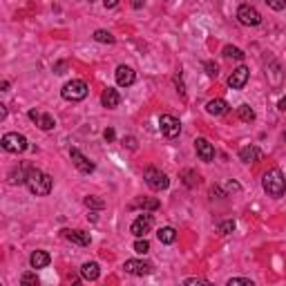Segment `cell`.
<instances>
[{"label":"cell","instance_id":"cell-14","mask_svg":"<svg viewBox=\"0 0 286 286\" xmlns=\"http://www.w3.org/2000/svg\"><path fill=\"white\" fill-rule=\"evenodd\" d=\"M63 233H65V237L76 246H90V242H92L90 233H85V230H63Z\"/></svg>","mask_w":286,"mask_h":286},{"label":"cell","instance_id":"cell-20","mask_svg":"<svg viewBox=\"0 0 286 286\" xmlns=\"http://www.w3.org/2000/svg\"><path fill=\"white\" fill-rule=\"evenodd\" d=\"M206 110H208V114H215V117H222L224 112L228 110V103L224 101V99H212V101H208Z\"/></svg>","mask_w":286,"mask_h":286},{"label":"cell","instance_id":"cell-17","mask_svg":"<svg viewBox=\"0 0 286 286\" xmlns=\"http://www.w3.org/2000/svg\"><path fill=\"white\" fill-rule=\"evenodd\" d=\"M81 275H83V280L94 282V280H99V275H101V268H99L96 262H87V264L81 266Z\"/></svg>","mask_w":286,"mask_h":286},{"label":"cell","instance_id":"cell-28","mask_svg":"<svg viewBox=\"0 0 286 286\" xmlns=\"http://www.w3.org/2000/svg\"><path fill=\"white\" fill-rule=\"evenodd\" d=\"M148 250H150V244H148V239H145V237H139L137 239V242H134V253H139V255H145V253H148Z\"/></svg>","mask_w":286,"mask_h":286},{"label":"cell","instance_id":"cell-6","mask_svg":"<svg viewBox=\"0 0 286 286\" xmlns=\"http://www.w3.org/2000/svg\"><path fill=\"white\" fill-rule=\"evenodd\" d=\"M152 224H154L152 215H148V212H143V215H139V217L132 222V226H130V233H132L134 237H145V235L150 233V228H152Z\"/></svg>","mask_w":286,"mask_h":286},{"label":"cell","instance_id":"cell-27","mask_svg":"<svg viewBox=\"0 0 286 286\" xmlns=\"http://www.w3.org/2000/svg\"><path fill=\"white\" fill-rule=\"evenodd\" d=\"M85 206L101 210V208H105V202H103V199H99V197H94V195H90V197H85Z\"/></svg>","mask_w":286,"mask_h":286},{"label":"cell","instance_id":"cell-10","mask_svg":"<svg viewBox=\"0 0 286 286\" xmlns=\"http://www.w3.org/2000/svg\"><path fill=\"white\" fill-rule=\"evenodd\" d=\"M248 74H250V69L246 67V65H239L233 74L228 76V85H230L233 90H242L246 85V81H248Z\"/></svg>","mask_w":286,"mask_h":286},{"label":"cell","instance_id":"cell-31","mask_svg":"<svg viewBox=\"0 0 286 286\" xmlns=\"http://www.w3.org/2000/svg\"><path fill=\"white\" fill-rule=\"evenodd\" d=\"M233 230H235V222H233V219H228V222L219 224V233H222V235H228V233H233Z\"/></svg>","mask_w":286,"mask_h":286},{"label":"cell","instance_id":"cell-21","mask_svg":"<svg viewBox=\"0 0 286 286\" xmlns=\"http://www.w3.org/2000/svg\"><path fill=\"white\" fill-rule=\"evenodd\" d=\"M157 237H159L161 244H172V242L177 239V230L172 226H163V228H159Z\"/></svg>","mask_w":286,"mask_h":286},{"label":"cell","instance_id":"cell-38","mask_svg":"<svg viewBox=\"0 0 286 286\" xmlns=\"http://www.w3.org/2000/svg\"><path fill=\"white\" fill-rule=\"evenodd\" d=\"M103 137H105V141H112V139H114V130H112V127H107L105 132H103Z\"/></svg>","mask_w":286,"mask_h":286},{"label":"cell","instance_id":"cell-12","mask_svg":"<svg viewBox=\"0 0 286 286\" xmlns=\"http://www.w3.org/2000/svg\"><path fill=\"white\" fill-rule=\"evenodd\" d=\"M195 148H197V154H199V159L210 163L215 159V148H212V143H208L206 139H197L195 141Z\"/></svg>","mask_w":286,"mask_h":286},{"label":"cell","instance_id":"cell-1","mask_svg":"<svg viewBox=\"0 0 286 286\" xmlns=\"http://www.w3.org/2000/svg\"><path fill=\"white\" fill-rule=\"evenodd\" d=\"M25 185L29 188V192H32V195H36V197H45V195H49V192H52V188H54V179H52L49 175H45L42 170L32 168V170H29V175H27Z\"/></svg>","mask_w":286,"mask_h":286},{"label":"cell","instance_id":"cell-23","mask_svg":"<svg viewBox=\"0 0 286 286\" xmlns=\"http://www.w3.org/2000/svg\"><path fill=\"white\" fill-rule=\"evenodd\" d=\"M237 117L242 119V121L250 123V121H255V110L250 105H239L237 107Z\"/></svg>","mask_w":286,"mask_h":286},{"label":"cell","instance_id":"cell-43","mask_svg":"<svg viewBox=\"0 0 286 286\" xmlns=\"http://www.w3.org/2000/svg\"><path fill=\"white\" fill-rule=\"evenodd\" d=\"M132 5H134V7H137V9H139V7L143 5V0H132Z\"/></svg>","mask_w":286,"mask_h":286},{"label":"cell","instance_id":"cell-24","mask_svg":"<svg viewBox=\"0 0 286 286\" xmlns=\"http://www.w3.org/2000/svg\"><path fill=\"white\" fill-rule=\"evenodd\" d=\"M224 56H226V59H235V61H242L246 56L244 52H242V49L239 47H233V45H226V47H224Z\"/></svg>","mask_w":286,"mask_h":286},{"label":"cell","instance_id":"cell-4","mask_svg":"<svg viewBox=\"0 0 286 286\" xmlns=\"http://www.w3.org/2000/svg\"><path fill=\"white\" fill-rule=\"evenodd\" d=\"M0 145H2V150H7V152L18 154V152H25L27 150V139L18 132H7L5 137H2V141H0Z\"/></svg>","mask_w":286,"mask_h":286},{"label":"cell","instance_id":"cell-39","mask_svg":"<svg viewBox=\"0 0 286 286\" xmlns=\"http://www.w3.org/2000/svg\"><path fill=\"white\" fill-rule=\"evenodd\" d=\"M103 5H105L107 9H112V7H117V5H119V0H103Z\"/></svg>","mask_w":286,"mask_h":286},{"label":"cell","instance_id":"cell-41","mask_svg":"<svg viewBox=\"0 0 286 286\" xmlns=\"http://www.w3.org/2000/svg\"><path fill=\"white\" fill-rule=\"evenodd\" d=\"M7 117V105H0V119Z\"/></svg>","mask_w":286,"mask_h":286},{"label":"cell","instance_id":"cell-19","mask_svg":"<svg viewBox=\"0 0 286 286\" xmlns=\"http://www.w3.org/2000/svg\"><path fill=\"white\" fill-rule=\"evenodd\" d=\"M49 253H45V250H34L32 257H29V264H32V268H45V266L49 264Z\"/></svg>","mask_w":286,"mask_h":286},{"label":"cell","instance_id":"cell-3","mask_svg":"<svg viewBox=\"0 0 286 286\" xmlns=\"http://www.w3.org/2000/svg\"><path fill=\"white\" fill-rule=\"evenodd\" d=\"M87 92H90V90H87V83H85V81H81V79H74V81H69V83L63 85L61 94H63L65 101L76 103V101H83L85 96H87Z\"/></svg>","mask_w":286,"mask_h":286},{"label":"cell","instance_id":"cell-16","mask_svg":"<svg viewBox=\"0 0 286 286\" xmlns=\"http://www.w3.org/2000/svg\"><path fill=\"white\" fill-rule=\"evenodd\" d=\"M101 103H103V107H107V110H114V107L121 103V94H119L117 90L107 87V90L101 94Z\"/></svg>","mask_w":286,"mask_h":286},{"label":"cell","instance_id":"cell-42","mask_svg":"<svg viewBox=\"0 0 286 286\" xmlns=\"http://www.w3.org/2000/svg\"><path fill=\"white\" fill-rule=\"evenodd\" d=\"M280 110H282V112L286 110V96H284V99H282V101H280Z\"/></svg>","mask_w":286,"mask_h":286},{"label":"cell","instance_id":"cell-7","mask_svg":"<svg viewBox=\"0 0 286 286\" xmlns=\"http://www.w3.org/2000/svg\"><path fill=\"white\" fill-rule=\"evenodd\" d=\"M159 127H161V132H163V137H168V139L179 137V132H181V123L172 114H161Z\"/></svg>","mask_w":286,"mask_h":286},{"label":"cell","instance_id":"cell-40","mask_svg":"<svg viewBox=\"0 0 286 286\" xmlns=\"http://www.w3.org/2000/svg\"><path fill=\"white\" fill-rule=\"evenodd\" d=\"M212 195H217V197H224V192H222V188H217V185H212Z\"/></svg>","mask_w":286,"mask_h":286},{"label":"cell","instance_id":"cell-30","mask_svg":"<svg viewBox=\"0 0 286 286\" xmlns=\"http://www.w3.org/2000/svg\"><path fill=\"white\" fill-rule=\"evenodd\" d=\"M204 67H206V74L210 76V79H217V74H219V67L215 63H212V61H206V65H204Z\"/></svg>","mask_w":286,"mask_h":286},{"label":"cell","instance_id":"cell-26","mask_svg":"<svg viewBox=\"0 0 286 286\" xmlns=\"http://www.w3.org/2000/svg\"><path fill=\"white\" fill-rule=\"evenodd\" d=\"M94 41L96 42H107V45H112V42H114V36H112L110 32H105V29H96V32H94Z\"/></svg>","mask_w":286,"mask_h":286},{"label":"cell","instance_id":"cell-11","mask_svg":"<svg viewBox=\"0 0 286 286\" xmlns=\"http://www.w3.org/2000/svg\"><path fill=\"white\" fill-rule=\"evenodd\" d=\"M123 268H125V273H130V275H150V273H152V264L141 262V260H127L125 264H123Z\"/></svg>","mask_w":286,"mask_h":286},{"label":"cell","instance_id":"cell-32","mask_svg":"<svg viewBox=\"0 0 286 286\" xmlns=\"http://www.w3.org/2000/svg\"><path fill=\"white\" fill-rule=\"evenodd\" d=\"M266 5H268L270 9L282 11V9H286V0H266Z\"/></svg>","mask_w":286,"mask_h":286},{"label":"cell","instance_id":"cell-5","mask_svg":"<svg viewBox=\"0 0 286 286\" xmlns=\"http://www.w3.org/2000/svg\"><path fill=\"white\" fill-rule=\"evenodd\" d=\"M145 184L152 188V190H165L170 185V179L165 172H161V170L157 168H148L145 170Z\"/></svg>","mask_w":286,"mask_h":286},{"label":"cell","instance_id":"cell-15","mask_svg":"<svg viewBox=\"0 0 286 286\" xmlns=\"http://www.w3.org/2000/svg\"><path fill=\"white\" fill-rule=\"evenodd\" d=\"M29 170H32V165L29 163H22V165H18V168H14L9 172V184H25L27 181V175H29Z\"/></svg>","mask_w":286,"mask_h":286},{"label":"cell","instance_id":"cell-36","mask_svg":"<svg viewBox=\"0 0 286 286\" xmlns=\"http://www.w3.org/2000/svg\"><path fill=\"white\" fill-rule=\"evenodd\" d=\"M123 145H127L130 150H134L137 148V141H134V137H127V139H123Z\"/></svg>","mask_w":286,"mask_h":286},{"label":"cell","instance_id":"cell-18","mask_svg":"<svg viewBox=\"0 0 286 286\" xmlns=\"http://www.w3.org/2000/svg\"><path fill=\"white\" fill-rule=\"evenodd\" d=\"M239 159L244 161V163H255V161L262 159V152L255 145H246V148L239 150Z\"/></svg>","mask_w":286,"mask_h":286},{"label":"cell","instance_id":"cell-9","mask_svg":"<svg viewBox=\"0 0 286 286\" xmlns=\"http://www.w3.org/2000/svg\"><path fill=\"white\" fill-rule=\"evenodd\" d=\"M69 157H72V161H74V165L76 168L83 172V175H90V172H94V163H92L87 157H85L81 150H76V148H72L69 150Z\"/></svg>","mask_w":286,"mask_h":286},{"label":"cell","instance_id":"cell-37","mask_svg":"<svg viewBox=\"0 0 286 286\" xmlns=\"http://www.w3.org/2000/svg\"><path fill=\"white\" fill-rule=\"evenodd\" d=\"M184 284H185V286H190V284H206V280H199V277H190V280H185Z\"/></svg>","mask_w":286,"mask_h":286},{"label":"cell","instance_id":"cell-44","mask_svg":"<svg viewBox=\"0 0 286 286\" xmlns=\"http://www.w3.org/2000/svg\"><path fill=\"white\" fill-rule=\"evenodd\" d=\"M90 2H94V0H90Z\"/></svg>","mask_w":286,"mask_h":286},{"label":"cell","instance_id":"cell-34","mask_svg":"<svg viewBox=\"0 0 286 286\" xmlns=\"http://www.w3.org/2000/svg\"><path fill=\"white\" fill-rule=\"evenodd\" d=\"M184 177H188V179H185V185H195V184H199V175H195V172H190V170H185Z\"/></svg>","mask_w":286,"mask_h":286},{"label":"cell","instance_id":"cell-22","mask_svg":"<svg viewBox=\"0 0 286 286\" xmlns=\"http://www.w3.org/2000/svg\"><path fill=\"white\" fill-rule=\"evenodd\" d=\"M161 204L159 199H145V197H139L137 202L132 204V208H143V210H157Z\"/></svg>","mask_w":286,"mask_h":286},{"label":"cell","instance_id":"cell-29","mask_svg":"<svg viewBox=\"0 0 286 286\" xmlns=\"http://www.w3.org/2000/svg\"><path fill=\"white\" fill-rule=\"evenodd\" d=\"M20 284H22V286H36V284H38L36 273H22Z\"/></svg>","mask_w":286,"mask_h":286},{"label":"cell","instance_id":"cell-8","mask_svg":"<svg viewBox=\"0 0 286 286\" xmlns=\"http://www.w3.org/2000/svg\"><path fill=\"white\" fill-rule=\"evenodd\" d=\"M237 18H239V22L242 25H248V27H255V25H260L262 22V14L255 7H250V5H242L237 9Z\"/></svg>","mask_w":286,"mask_h":286},{"label":"cell","instance_id":"cell-13","mask_svg":"<svg viewBox=\"0 0 286 286\" xmlns=\"http://www.w3.org/2000/svg\"><path fill=\"white\" fill-rule=\"evenodd\" d=\"M134 81H137L134 69L127 67V65H119V67H117V83L121 85V87H130Z\"/></svg>","mask_w":286,"mask_h":286},{"label":"cell","instance_id":"cell-33","mask_svg":"<svg viewBox=\"0 0 286 286\" xmlns=\"http://www.w3.org/2000/svg\"><path fill=\"white\" fill-rule=\"evenodd\" d=\"M270 69H273V85H280L282 83V72H280V65L273 63L270 65Z\"/></svg>","mask_w":286,"mask_h":286},{"label":"cell","instance_id":"cell-35","mask_svg":"<svg viewBox=\"0 0 286 286\" xmlns=\"http://www.w3.org/2000/svg\"><path fill=\"white\" fill-rule=\"evenodd\" d=\"M235 284L253 286V282H250V280H246V277H233V280H228V286H235Z\"/></svg>","mask_w":286,"mask_h":286},{"label":"cell","instance_id":"cell-25","mask_svg":"<svg viewBox=\"0 0 286 286\" xmlns=\"http://www.w3.org/2000/svg\"><path fill=\"white\" fill-rule=\"evenodd\" d=\"M34 123H36L41 130H52V127L56 125V123H54V119L49 117V114H38V119Z\"/></svg>","mask_w":286,"mask_h":286},{"label":"cell","instance_id":"cell-2","mask_svg":"<svg viewBox=\"0 0 286 286\" xmlns=\"http://www.w3.org/2000/svg\"><path fill=\"white\" fill-rule=\"evenodd\" d=\"M262 185H264V192L268 197H275V199L282 197L286 190V179L282 175V170H277V168L268 170L264 175V179H262Z\"/></svg>","mask_w":286,"mask_h":286}]
</instances>
